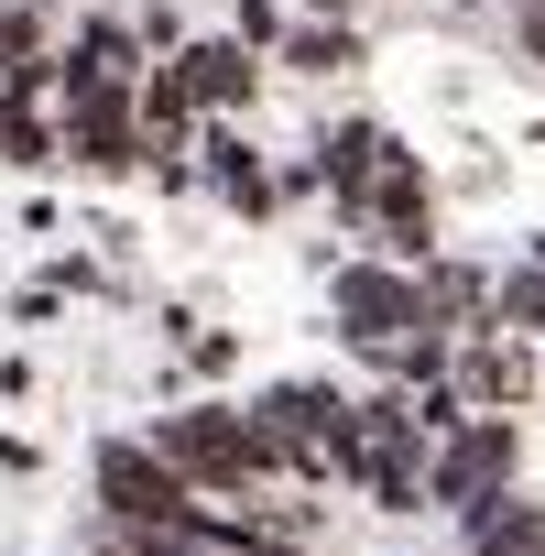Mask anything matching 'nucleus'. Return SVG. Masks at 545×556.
<instances>
[{
  "label": "nucleus",
  "instance_id": "nucleus-1",
  "mask_svg": "<svg viewBox=\"0 0 545 556\" xmlns=\"http://www.w3.org/2000/svg\"><path fill=\"white\" fill-rule=\"evenodd\" d=\"M34 66H45V0H0V121L12 99L34 110Z\"/></svg>",
  "mask_w": 545,
  "mask_h": 556
}]
</instances>
